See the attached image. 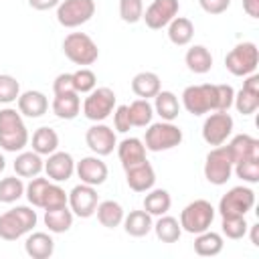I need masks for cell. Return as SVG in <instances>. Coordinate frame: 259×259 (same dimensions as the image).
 <instances>
[{"instance_id": "cell-1", "label": "cell", "mask_w": 259, "mask_h": 259, "mask_svg": "<svg viewBox=\"0 0 259 259\" xmlns=\"http://www.w3.org/2000/svg\"><path fill=\"white\" fill-rule=\"evenodd\" d=\"M235 99L231 85H188L182 91V105L192 115H204L208 111H229Z\"/></svg>"}, {"instance_id": "cell-2", "label": "cell", "mask_w": 259, "mask_h": 259, "mask_svg": "<svg viewBox=\"0 0 259 259\" xmlns=\"http://www.w3.org/2000/svg\"><path fill=\"white\" fill-rule=\"evenodd\" d=\"M28 144V130L20 111L12 107L0 109V148L6 152H20Z\"/></svg>"}, {"instance_id": "cell-3", "label": "cell", "mask_w": 259, "mask_h": 259, "mask_svg": "<svg viewBox=\"0 0 259 259\" xmlns=\"http://www.w3.org/2000/svg\"><path fill=\"white\" fill-rule=\"evenodd\" d=\"M36 227V212L30 206H14L0 214V239L16 241Z\"/></svg>"}, {"instance_id": "cell-4", "label": "cell", "mask_w": 259, "mask_h": 259, "mask_svg": "<svg viewBox=\"0 0 259 259\" xmlns=\"http://www.w3.org/2000/svg\"><path fill=\"white\" fill-rule=\"evenodd\" d=\"M63 53L71 63H75L79 67L93 65L99 57V49H97L95 40L85 32L67 34L65 40H63Z\"/></svg>"}, {"instance_id": "cell-5", "label": "cell", "mask_w": 259, "mask_h": 259, "mask_svg": "<svg viewBox=\"0 0 259 259\" xmlns=\"http://www.w3.org/2000/svg\"><path fill=\"white\" fill-rule=\"evenodd\" d=\"M212 221H214V206L204 198L192 200L180 212V227H182V231H186L190 235H198V233L210 229Z\"/></svg>"}, {"instance_id": "cell-6", "label": "cell", "mask_w": 259, "mask_h": 259, "mask_svg": "<svg viewBox=\"0 0 259 259\" xmlns=\"http://www.w3.org/2000/svg\"><path fill=\"white\" fill-rule=\"evenodd\" d=\"M259 65V49L255 42H239L225 57V67L235 77H247L255 73Z\"/></svg>"}, {"instance_id": "cell-7", "label": "cell", "mask_w": 259, "mask_h": 259, "mask_svg": "<svg viewBox=\"0 0 259 259\" xmlns=\"http://www.w3.org/2000/svg\"><path fill=\"white\" fill-rule=\"evenodd\" d=\"M180 142H182V130L174 125L172 121L150 123V127L146 130V138H144V146L150 152L172 150L180 146Z\"/></svg>"}, {"instance_id": "cell-8", "label": "cell", "mask_w": 259, "mask_h": 259, "mask_svg": "<svg viewBox=\"0 0 259 259\" xmlns=\"http://www.w3.org/2000/svg\"><path fill=\"white\" fill-rule=\"evenodd\" d=\"M115 93L109 87H95L87 93L83 101V115L91 121H103L107 119L115 109Z\"/></svg>"}, {"instance_id": "cell-9", "label": "cell", "mask_w": 259, "mask_h": 259, "mask_svg": "<svg viewBox=\"0 0 259 259\" xmlns=\"http://www.w3.org/2000/svg\"><path fill=\"white\" fill-rule=\"evenodd\" d=\"M231 174H233V160L227 146H214L204 160V178L214 186H223L227 184Z\"/></svg>"}, {"instance_id": "cell-10", "label": "cell", "mask_w": 259, "mask_h": 259, "mask_svg": "<svg viewBox=\"0 0 259 259\" xmlns=\"http://www.w3.org/2000/svg\"><path fill=\"white\" fill-rule=\"evenodd\" d=\"M95 14L93 0H63L57 6V20L65 28H77L89 22Z\"/></svg>"}, {"instance_id": "cell-11", "label": "cell", "mask_w": 259, "mask_h": 259, "mask_svg": "<svg viewBox=\"0 0 259 259\" xmlns=\"http://www.w3.org/2000/svg\"><path fill=\"white\" fill-rule=\"evenodd\" d=\"M255 206V192L249 186H233L219 202L221 217H245Z\"/></svg>"}, {"instance_id": "cell-12", "label": "cell", "mask_w": 259, "mask_h": 259, "mask_svg": "<svg viewBox=\"0 0 259 259\" xmlns=\"http://www.w3.org/2000/svg\"><path fill=\"white\" fill-rule=\"evenodd\" d=\"M233 117L229 111H212L202 123V140L208 146H223L233 134Z\"/></svg>"}, {"instance_id": "cell-13", "label": "cell", "mask_w": 259, "mask_h": 259, "mask_svg": "<svg viewBox=\"0 0 259 259\" xmlns=\"http://www.w3.org/2000/svg\"><path fill=\"white\" fill-rule=\"evenodd\" d=\"M69 208L75 217H81V219H89L91 214H95V208L99 204V198H97V190L95 186H89V184H77L71 192H69Z\"/></svg>"}, {"instance_id": "cell-14", "label": "cell", "mask_w": 259, "mask_h": 259, "mask_svg": "<svg viewBox=\"0 0 259 259\" xmlns=\"http://www.w3.org/2000/svg\"><path fill=\"white\" fill-rule=\"evenodd\" d=\"M180 10V4L178 0H154L146 10H144V20H146V26L152 28V30H160L164 26L170 24V20L178 14Z\"/></svg>"}, {"instance_id": "cell-15", "label": "cell", "mask_w": 259, "mask_h": 259, "mask_svg": "<svg viewBox=\"0 0 259 259\" xmlns=\"http://www.w3.org/2000/svg\"><path fill=\"white\" fill-rule=\"evenodd\" d=\"M85 142L89 146V150L95 154V156H109L113 152V148L117 146V140H115V132L105 125V123H95L87 130L85 134Z\"/></svg>"}, {"instance_id": "cell-16", "label": "cell", "mask_w": 259, "mask_h": 259, "mask_svg": "<svg viewBox=\"0 0 259 259\" xmlns=\"http://www.w3.org/2000/svg\"><path fill=\"white\" fill-rule=\"evenodd\" d=\"M233 103L241 115H251L257 111V107H259V75H255V73L247 75L241 91L235 93Z\"/></svg>"}, {"instance_id": "cell-17", "label": "cell", "mask_w": 259, "mask_h": 259, "mask_svg": "<svg viewBox=\"0 0 259 259\" xmlns=\"http://www.w3.org/2000/svg\"><path fill=\"white\" fill-rule=\"evenodd\" d=\"M75 172L83 184L99 186L107 180V166L99 156H85L75 164Z\"/></svg>"}, {"instance_id": "cell-18", "label": "cell", "mask_w": 259, "mask_h": 259, "mask_svg": "<svg viewBox=\"0 0 259 259\" xmlns=\"http://www.w3.org/2000/svg\"><path fill=\"white\" fill-rule=\"evenodd\" d=\"M45 172L53 182H67L75 172V160L69 152H53L45 162Z\"/></svg>"}, {"instance_id": "cell-19", "label": "cell", "mask_w": 259, "mask_h": 259, "mask_svg": "<svg viewBox=\"0 0 259 259\" xmlns=\"http://www.w3.org/2000/svg\"><path fill=\"white\" fill-rule=\"evenodd\" d=\"M125 182L134 192H148L156 184V172L152 164L146 160L142 164H136L125 170Z\"/></svg>"}, {"instance_id": "cell-20", "label": "cell", "mask_w": 259, "mask_h": 259, "mask_svg": "<svg viewBox=\"0 0 259 259\" xmlns=\"http://www.w3.org/2000/svg\"><path fill=\"white\" fill-rule=\"evenodd\" d=\"M227 150H229L233 166H235L237 162H243L249 158H259V140L249 134H239L227 144Z\"/></svg>"}, {"instance_id": "cell-21", "label": "cell", "mask_w": 259, "mask_h": 259, "mask_svg": "<svg viewBox=\"0 0 259 259\" xmlns=\"http://www.w3.org/2000/svg\"><path fill=\"white\" fill-rule=\"evenodd\" d=\"M117 156L123 166V170L146 162V146L140 138H125L117 144Z\"/></svg>"}, {"instance_id": "cell-22", "label": "cell", "mask_w": 259, "mask_h": 259, "mask_svg": "<svg viewBox=\"0 0 259 259\" xmlns=\"http://www.w3.org/2000/svg\"><path fill=\"white\" fill-rule=\"evenodd\" d=\"M16 101H18L20 115H26V117H32V119L45 115L47 109H49V99L40 91H32V89L30 91H24V93L18 95Z\"/></svg>"}, {"instance_id": "cell-23", "label": "cell", "mask_w": 259, "mask_h": 259, "mask_svg": "<svg viewBox=\"0 0 259 259\" xmlns=\"http://www.w3.org/2000/svg\"><path fill=\"white\" fill-rule=\"evenodd\" d=\"M24 251L32 259H49L55 253V241L49 233H32L24 241Z\"/></svg>"}, {"instance_id": "cell-24", "label": "cell", "mask_w": 259, "mask_h": 259, "mask_svg": "<svg viewBox=\"0 0 259 259\" xmlns=\"http://www.w3.org/2000/svg\"><path fill=\"white\" fill-rule=\"evenodd\" d=\"M81 111V99L77 91L57 93L53 99V113L61 119H75Z\"/></svg>"}, {"instance_id": "cell-25", "label": "cell", "mask_w": 259, "mask_h": 259, "mask_svg": "<svg viewBox=\"0 0 259 259\" xmlns=\"http://www.w3.org/2000/svg\"><path fill=\"white\" fill-rule=\"evenodd\" d=\"M14 172L20 178H34L45 170V162L36 152H20L14 160Z\"/></svg>"}, {"instance_id": "cell-26", "label": "cell", "mask_w": 259, "mask_h": 259, "mask_svg": "<svg viewBox=\"0 0 259 259\" xmlns=\"http://www.w3.org/2000/svg\"><path fill=\"white\" fill-rule=\"evenodd\" d=\"M160 89H162L160 77H158L156 73H152V71H142V73H138V75L132 79V91H134L140 99L156 97Z\"/></svg>"}, {"instance_id": "cell-27", "label": "cell", "mask_w": 259, "mask_h": 259, "mask_svg": "<svg viewBox=\"0 0 259 259\" xmlns=\"http://www.w3.org/2000/svg\"><path fill=\"white\" fill-rule=\"evenodd\" d=\"M194 36V24L190 18L174 16L168 24V38L176 47H186Z\"/></svg>"}, {"instance_id": "cell-28", "label": "cell", "mask_w": 259, "mask_h": 259, "mask_svg": "<svg viewBox=\"0 0 259 259\" xmlns=\"http://www.w3.org/2000/svg\"><path fill=\"white\" fill-rule=\"evenodd\" d=\"M184 61H186V67H188L192 73H196V75H204V73H208L210 67H212V55H210V51H208L204 45H194V47H190V49L186 51Z\"/></svg>"}, {"instance_id": "cell-29", "label": "cell", "mask_w": 259, "mask_h": 259, "mask_svg": "<svg viewBox=\"0 0 259 259\" xmlns=\"http://www.w3.org/2000/svg\"><path fill=\"white\" fill-rule=\"evenodd\" d=\"M225 243H223V237L214 231H202L196 235L194 239V253L200 255V257H214L223 251Z\"/></svg>"}, {"instance_id": "cell-30", "label": "cell", "mask_w": 259, "mask_h": 259, "mask_svg": "<svg viewBox=\"0 0 259 259\" xmlns=\"http://www.w3.org/2000/svg\"><path fill=\"white\" fill-rule=\"evenodd\" d=\"M154 111L162 117V121H174L180 113V103L178 97L172 91H158V95L154 97Z\"/></svg>"}, {"instance_id": "cell-31", "label": "cell", "mask_w": 259, "mask_h": 259, "mask_svg": "<svg viewBox=\"0 0 259 259\" xmlns=\"http://www.w3.org/2000/svg\"><path fill=\"white\" fill-rule=\"evenodd\" d=\"M152 227V214L146 210H132L127 217H123V229L130 237H146Z\"/></svg>"}, {"instance_id": "cell-32", "label": "cell", "mask_w": 259, "mask_h": 259, "mask_svg": "<svg viewBox=\"0 0 259 259\" xmlns=\"http://www.w3.org/2000/svg\"><path fill=\"white\" fill-rule=\"evenodd\" d=\"M59 148V136L53 127H38L34 134H32V152L40 154V156H49L53 152H57Z\"/></svg>"}, {"instance_id": "cell-33", "label": "cell", "mask_w": 259, "mask_h": 259, "mask_svg": "<svg viewBox=\"0 0 259 259\" xmlns=\"http://www.w3.org/2000/svg\"><path fill=\"white\" fill-rule=\"evenodd\" d=\"M95 212H97V221L103 227H107V229L119 227L123 223V217H125L121 204L115 202V200H103V202H99L97 208H95Z\"/></svg>"}, {"instance_id": "cell-34", "label": "cell", "mask_w": 259, "mask_h": 259, "mask_svg": "<svg viewBox=\"0 0 259 259\" xmlns=\"http://www.w3.org/2000/svg\"><path fill=\"white\" fill-rule=\"evenodd\" d=\"M73 212L67 206L59 208H49L45 210V225L49 227L51 233H67L73 227Z\"/></svg>"}, {"instance_id": "cell-35", "label": "cell", "mask_w": 259, "mask_h": 259, "mask_svg": "<svg viewBox=\"0 0 259 259\" xmlns=\"http://www.w3.org/2000/svg\"><path fill=\"white\" fill-rule=\"evenodd\" d=\"M170 204H172V198L168 194V190L164 188H150V192L146 194L144 198V210L150 212L152 217H162L170 210Z\"/></svg>"}, {"instance_id": "cell-36", "label": "cell", "mask_w": 259, "mask_h": 259, "mask_svg": "<svg viewBox=\"0 0 259 259\" xmlns=\"http://www.w3.org/2000/svg\"><path fill=\"white\" fill-rule=\"evenodd\" d=\"M152 229L156 231V237L162 243H176L180 239V235H182V227H180L178 219L168 217V214H162Z\"/></svg>"}, {"instance_id": "cell-37", "label": "cell", "mask_w": 259, "mask_h": 259, "mask_svg": "<svg viewBox=\"0 0 259 259\" xmlns=\"http://www.w3.org/2000/svg\"><path fill=\"white\" fill-rule=\"evenodd\" d=\"M130 109V119H132V125L136 127H146L152 123V117H154V105L148 101V99H136L127 105Z\"/></svg>"}, {"instance_id": "cell-38", "label": "cell", "mask_w": 259, "mask_h": 259, "mask_svg": "<svg viewBox=\"0 0 259 259\" xmlns=\"http://www.w3.org/2000/svg\"><path fill=\"white\" fill-rule=\"evenodd\" d=\"M24 194V182L20 176H6L0 180V202H16Z\"/></svg>"}, {"instance_id": "cell-39", "label": "cell", "mask_w": 259, "mask_h": 259, "mask_svg": "<svg viewBox=\"0 0 259 259\" xmlns=\"http://www.w3.org/2000/svg\"><path fill=\"white\" fill-rule=\"evenodd\" d=\"M221 229H223V235L227 239H243L249 231V225L245 221V217H223V223H221Z\"/></svg>"}, {"instance_id": "cell-40", "label": "cell", "mask_w": 259, "mask_h": 259, "mask_svg": "<svg viewBox=\"0 0 259 259\" xmlns=\"http://www.w3.org/2000/svg\"><path fill=\"white\" fill-rule=\"evenodd\" d=\"M69 202V194L59 186V184H53L49 182L47 190H45V196H42V204L40 208L49 210V208H59V206H67Z\"/></svg>"}, {"instance_id": "cell-41", "label": "cell", "mask_w": 259, "mask_h": 259, "mask_svg": "<svg viewBox=\"0 0 259 259\" xmlns=\"http://www.w3.org/2000/svg\"><path fill=\"white\" fill-rule=\"evenodd\" d=\"M237 178H241L243 182H249V184H255L259 182V158H249V160H243V162H237L233 166Z\"/></svg>"}, {"instance_id": "cell-42", "label": "cell", "mask_w": 259, "mask_h": 259, "mask_svg": "<svg viewBox=\"0 0 259 259\" xmlns=\"http://www.w3.org/2000/svg\"><path fill=\"white\" fill-rule=\"evenodd\" d=\"M71 77H73V87H75L77 93H89V91H93L95 85H97L95 73H93L91 69H87V67L77 69L75 73H71Z\"/></svg>"}, {"instance_id": "cell-43", "label": "cell", "mask_w": 259, "mask_h": 259, "mask_svg": "<svg viewBox=\"0 0 259 259\" xmlns=\"http://www.w3.org/2000/svg\"><path fill=\"white\" fill-rule=\"evenodd\" d=\"M47 186H49V178H38V176L30 178V182L24 186V196H26V200H28L32 206H38V208H40Z\"/></svg>"}, {"instance_id": "cell-44", "label": "cell", "mask_w": 259, "mask_h": 259, "mask_svg": "<svg viewBox=\"0 0 259 259\" xmlns=\"http://www.w3.org/2000/svg\"><path fill=\"white\" fill-rule=\"evenodd\" d=\"M119 16L127 24H136L144 16V2L142 0H119Z\"/></svg>"}, {"instance_id": "cell-45", "label": "cell", "mask_w": 259, "mask_h": 259, "mask_svg": "<svg viewBox=\"0 0 259 259\" xmlns=\"http://www.w3.org/2000/svg\"><path fill=\"white\" fill-rule=\"evenodd\" d=\"M20 95V83L12 75H0V103H12Z\"/></svg>"}, {"instance_id": "cell-46", "label": "cell", "mask_w": 259, "mask_h": 259, "mask_svg": "<svg viewBox=\"0 0 259 259\" xmlns=\"http://www.w3.org/2000/svg\"><path fill=\"white\" fill-rule=\"evenodd\" d=\"M113 125H115V130L121 132V134L130 132V127H134V125H132V119H130V109H127V105H117V107H115V111H113Z\"/></svg>"}, {"instance_id": "cell-47", "label": "cell", "mask_w": 259, "mask_h": 259, "mask_svg": "<svg viewBox=\"0 0 259 259\" xmlns=\"http://www.w3.org/2000/svg\"><path fill=\"white\" fill-rule=\"evenodd\" d=\"M198 4L206 14H223L231 6V0H198Z\"/></svg>"}, {"instance_id": "cell-48", "label": "cell", "mask_w": 259, "mask_h": 259, "mask_svg": "<svg viewBox=\"0 0 259 259\" xmlns=\"http://www.w3.org/2000/svg\"><path fill=\"white\" fill-rule=\"evenodd\" d=\"M53 91H55V95H57V93H69V91H75L71 73H61V75H57V79H55V83H53Z\"/></svg>"}, {"instance_id": "cell-49", "label": "cell", "mask_w": 259, "mask_h": 259, "mask_svg": "<svg viewBox=\"0 0 259 259\" xmlns=\"http://www.w3.org/2000/svg\"><path fill=\"white\" fill-rule=\"evenodd\" d=\"M59 4H61V0H28V6L34 10H51Z\"/></svg>"}, {"instance_id": "cell-50", "label": "cell", "mask_w": 259, "mask_h": 259, "mask_svg": "<svg viewBox=\"0 0 259 259\" xmlns=\"http://www.w3.org/2000/svg\"><path fill=\"white\" fill-rule=\"evenodd\" d=\"M243 10L251 18H259V0H243Z\"/></svg>"}, {"instance_id": "cell-51", "label": "cell", "mask_w": 259, "mask_h": 259, "mask_svg": "<svg viewBox=\"0 0 259 259\" xmlns=\"http://www.w3.org/2000/svg\"><path fill=\"white\" fill-rule=\"evenodd\" d=\"M251 243L259 247V225H251Z\"/></svg>"}, {"instance_id": "cell-52", "label": "cell", "mask_w": 259, "mask_h": 259, "mask_svg": "<svg viewBox=\"0 0 259 259\" xmlns=\"http://www.w3.org/2000/svg\"><path fill=\"white\" fill-rule=\"evenodd\" d=\"M4 168H6V160H4V156L0 154V172H2Z\"/></svg>"}]
</instances>
